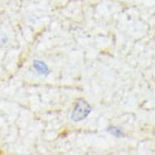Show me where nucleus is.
<instances>
[{"label": "nucleus", "mask_w": 155, "mask_h": 155, "mask_svg": "<svg viewBox=\"0 0 155 155\" xmlns=\"http://www.w3.org/2000/svg\"><path fill=\"white\" fill-rule=\"evenodd\" d=\"M91 112V107L86 101L83 99L79 100L76 104L72 114H71V120L75 122H80L84 120Z\"/></svg>", "instance_id": "nucleus-1"}, {"label": "nucleus", "mask_w": 155, "mask_h": 155, "mask_svg": "<svg viewBox=\"0 0 155 155\" xmlns=\"http://www.w3.org/2000/svg\"><path fill=\"white\" fill-rule=\"evenodd\" d=\"M33 65L34 68L37 71H38V73L42 74L44 76L48 75L49 73V69L47 68L46 64H44L42 61H39V60H35L33 62Z\"/></svg>", "instance_id": "nucleus-2"}, {"label": "nucleus", "mask_w": 155, "mask_h": 155, "mask_svg": "<svg viewBox=\"0 0 155 155\" xmlns=\"http://www.w3.org/2000/svg\"><path fill=\"white\" fill-rule=\"evenodd\" d=\"M110 133H112V134L114 135V136L117 137H121L123 135L122 132H121L120 128H118L117 127H110Z\"/></svg>", "instance_id": "nucleus-3"}]
</instances>
